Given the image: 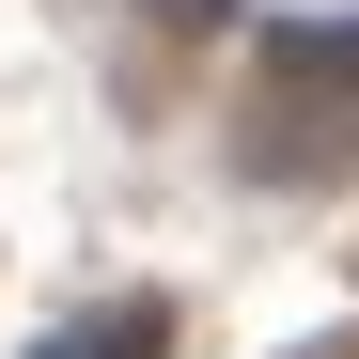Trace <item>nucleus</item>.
Returning a JSON list of instances; mask_svg holds the SVG:
<instances>
[{"label": "nucleus", "mask_w": 359, "mask_h": 359, "mask_svg": "<svg viewBox=\"0 0 359 359\" xmlns=\"http://www.w3.org/2000/svg\"><path fill=\"white\" fill-rule=\"evenodd\" d=\"M156 344H172V328H156V313H141V297H126V313H94L79 344H47V359H156Z\"/></svg>", "instance_id": "nucleus-1"}]
</instances>
